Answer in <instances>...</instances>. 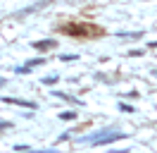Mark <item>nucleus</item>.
Instances as JSON below:
<instances>
[{"label": "nucleus", "instance_id": "15", "mask_svg": "<svg viewBox=\"0 0 157 153\" xmlns=\"http://www.w3.org/2000/svg\"><path fill=\"white\" fill-rule=\"evenodd\" d=\"M150 48H157V41H150Z\"/></svg>", "mask_w": 157, "mask_h": 153}, {"label": "nucleus", "instance_id": "13", "mask_svg": "<svg viewBox=\"0 0 157 153\" xmlns=\"http://www.w3.org/2000/svg\"><path fill=\"white\" fill-rule=\"evenodd\" d=\"M12 127V122H2V120H0V129H10Z\"/></svg>", "mask_w": 157, "mask_h": 153}, {"label": "nucleus", "instance_id": "12", "mask_svg": "<svg viewBox=\"0 0 157 153\" xmlns=\"http://www.w3.org/2000/svg\"><path fill=\"white\" fill-rule=\"evenodd\" d=\"M14 151H29V146H26V143H17V146H14Z\"/></svg>", "mask_w": 157, "mask_h": 153}, {"label": "nucleus", "instance_id": "9", "mask_svg": "<svg viewBox=\"0 0 157 153\" xmlns=\"http://www.w3.org/2000/svg\"><path fill=\"white\" fill-rule=\"evenodd\" d=\"M31 72V67L29 65H24V67H17V74H29Z\"/></svg>", "mask_w": 157, "mask_h": 153}, {"label": "nucleus", "instance_id": "1", "mask_svg": "<svg viewBox=\"0 0 157 153\" xmlns=\"http://www.w3.org/2000/svg\"><path fill=\"white\" fill-rule=\"evenodd\" d=\"M107 134H95V136H83L81 143H93V146H105V143H112L117 139H124L126 134L124 132H114V129H105Z\"/></svg>", "mask_w": 157, "mask_h": 153}, {"label": "nucleus", "instance_id": "7", "mask_svg": "<svg viewBox=\"0 0 157 153\" xmlns=\"http://www.w3.org/2000/svg\"><path fill=\"white\" fill-rule=\"evenodd\" d=\"M78 113H59V120H76Z\"/></svg>", "mask_w": 157, "mask_h": 153}, {"label": "nucleus", "instance_id": "6", "mask_svg": "<svg viewBox=\"0 0 157 153\" xmlns=\"http://www.w3.org/2000/svg\"><path fill=\"white\" fill-rule=\"evenodd\" d=\"M119 38H140L143 36V31H121V34H117Z\"/></svg>", "mask_w": 157, "mask_h": 153}, {"label": "nucleus", "instance_id": "8", "mask_svg": "<svg viewBox=\"0 0 157 153\" xmlns=\"http://www.w3.org/2000/svg\"><path fill=\"white\" fill-rule=\"evenodd\" d=\"M59 76L57 74H52V76H45V79H43V84H55V81H57Z\"/></svg>", "mask_w": 157, "mask_h": 153}, {"label": "nucleus", "instance_id": "5", "mask_svg": "<svg viewBox=\"0 0 157 153\" xmlns=\"http://www.w3.org/2000/svg\"><path fill=\"white\" fill-rule=\"evenodd\" d=\"M67 31H69V34H76V36H88L90 29H88V27H76V24H69Z\"/></svg>", "mask_w": 157, "mask_h": 153}, {"label": "nucleus", "instance_id": "2", "mask_svg": "<svg viewBox=\"0 0 157 153\" xmlns=\"http://www.w3.org/2000/svg\"><path fill=\"white\" fill-rule=\"evenodd\" d=\"M52 0H38V2H33L31 7H24V10H19V12H14V17H26V14H31V12H36V10H40V7H45V5H50Z\"/></svg>", "mask_w": 157, "mask_h": 153}, {"label": "nucleus", "instance_id": "10", "mask_svg": "<svg viewBox=\"0 0 157 153\" xmlns=\"http://www.w3.org/2000/svg\"><path fill=\"white\" fill-rule=\"evenodd\" d=\"M45 62V57H36V60H31L29 62V67H36V65H43Z\"/></svg>", "mask_w": 157, "mask_h": 153}, {"label": "nucleus", "instance_id": "3", "mask_svg": "<svg viewBox=\"0 0 157 153\" xmlns=\"http://www.w3.org/2000/svg\"><path fill=\"white\" fill-rule=\"evenodd\" d=\"M57 46V41L55 38H45V41H33V48L40 50V53H45V50H52V48Z\"/></svg>", "mask_w": 157, "mask_h": 153}, {"label": "nucleus", "instance_id": "16", "mask_svg": "<svg viewBox=\"0 0 157 153\" xmlns=\"http://www.w3.org/2000/svg\"><path fill=\"white\" fill-rule=\"evenodd\" d=\"M5 84H7V81H5V79H2V76H0V86H5Z\"/></svg>", "mask_w": 157, "mask_h": 153}, {"label": "nucleus", "instance_id": "4", "mask_svg": "<svg viewBox=\"0 0 157 153\" xmlns=\"http://www.w3.org/2000/svg\"><path fill=\"white\" fill-rule=\"evenodd\" d=\"M5 103L21 105V108H29V110H36V103H33V101H24V98H5Z\"/></svg>", "mask_w": 157, "mask_h": 153}, {"label": "nucleus", "instance_id": "14", "mask_svg": "<svg viewBox=\"0 0 157 153\" xmlns=\"http://www.w3.org/2000/svg\"><path fill=\"white\" fill-rule=\"evenodd\" d=\"M78 55H62V60H64V62H69V60H76Z\"/></svg>", "mask_w": 157, "mask_h": 153}, {"label": "nucleus", "instance_id": "11", "mask_svg": "<svg viewBox=\"0 0 157 153\" xmlns=\"http://www.w3.org/2000/svg\"><path fill=\"white\" fill-rule=\"evenodd\" d=\"M119 108H121L124 113H133V108H131V105H126V103H119Z\"/></svg>", "mask_w": 157, "mask_h": 153}]
</instances>
